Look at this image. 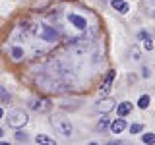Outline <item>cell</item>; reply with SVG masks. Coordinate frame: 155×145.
<instances>
[{"mask_svg":"<svg viewBox=\"0 0 155 145\" xmlns=\"http://www.w3.org/2000/svg\"><path fill=\"white\" fill-rule=\"evenodd\" d=\"M51 124H52V128H54L58 134H62L64 137H70V135H72V124H70V120L60 118V116H52Z\"/></svg>","mask_w":155,"mask_h":145,"instance_id":"obj_1","label":"cell"},{"mask_svg":"<svg viewBox=\"0 0 155 145\" xmlns=\"http://www.w3.org/2000/svg\"><path fill=\"white\" fill-rule=\"evenodd\" d=\"M8 124L12 126V128H23V126L27 124V114L23 112V110H12V112L8 114Z\"/></svg>","mask_w":155,"mask_h":145,"instance_id":"obj_2","label":"cell"},{"mask_svg":"<svg viewBox=\"0 0 155 145\" xmlns=\"http://www.w3.org/2000/svg\"><path fill=\"white\" fill-rule=\"evenodd\" d=\"M113 108H114V101L113 99H103V101H99V105H97V110H99L101 114H109Z\"/></svg>","mask_w":155,"mask_h":145,"instance_id":"obj_3","label":"cell"},{"mask_svg":"<svg viewBox=\"0 0 155 145\" xmlns=\"http://www.w3.org/2000/svg\"><path fill=\"white\" fill-rule=\"evenodd\" d=\"M68 19H70L72 23H74V25L78 27V29H81V31H84V29L87 27V23H85V19L81 18V16H76V14H70V16H68Z\"/></svg>","mask_w":155,"mask_h":145,"instance_id":"obj_4","label":"cell"},{"mask_svg":"<svg viewBox=\"0 0 155 145\" xmlns=\"http://www.w3.org/2000/svg\"><path fill=\"white\" fill-rule=\"evenodd\" d=\"M113 79H114V70H109V74H107L105 81H103V85H101V93H109V89H110V83H113Z\"/></svg>","mask_w":155,"mask_h":145,"instance_id":"obj_5","label":"cell"},{"mask_svg":"<svg viewBox=\"0 0 155 145\" xmlns=\"http://www.w3.org/2000/svg\"><path fill=\"white\" fill-rule=\"evenodd\" d=\"M124 128H126V120H122V118L114 120V122L110 124V130H113L114 134H120V132H124Z\"/></svg>","mask_w":155,"mask_h":145,"instance_id":"obj_6","label":"cell"},{"mask_svg":"<svg viewBox=\"0 0 155 145\" xmlns=\"http://www.w3.org/2000/svg\"><path fill=\"white\" fill-rule=\"evenodd\" d=\"M130 112H132V105H130V103H122L118 106V116H120V118H124V116L130 114Z\"/></svg>","mask_w":155,"mask_h":145,"instance_id":"obj_7","label":"cell"},{"mask_svg":"<svg viewBox=\"0 0 155 145\" xmlns=\"http://www.w3.org/2000/svg\"><path fill=\"white\" fill-rule=\"evenodd\" d=\"M113 8L120 10V12H128V4L124 0H113Z\"/></svg>","mask_w":155,"mask_h":145,"instance_id":"obj_8","label":"cell"},{"mask_svg":"<svg viewBox=\"0 0 155 145\" xmlns=\"http://www.w3.org/2000/svg\"><path fill=\"white\" fill-rule=\"evenodd\" d=\"M109 126H110V120H109V116H105V118L97 124V130H99V132H103V130H107Z\"/></svg>","mask_w":155,"mask_h":145,"instance_id":"obj_9","label":"cell"},{"mask_svg":"<svg viewBox=\"0 0 155 145\" xmlns=\"http://www.w3.org/2000/svg\"><path fill=\"white\" fill-rule=\"evenodd\" d=\"M37 141L41 143V145H54V139L45 137V135H37Z\"/></svg>","mask_w":155,"mask_h":145,"instance_id":"obj_10","label":"cell"},{"mask_svg":"<svg viewBox=\"0 0 155 145\" xmlns=\"http://www.w3.org/2000/svg\"><path fill=\"white\" fill-rule=\"evenodd\" d=\"M138 106H140V108H147V106H149V97H147V95L140 97V101H138Z\"/></svg>","mask_w":155,"mask_h":145,"instance_id":"obj_11","label":"cell"},{"mask_svg":"<svg viewBox=\"0 0 155 145\" xmlns=\"http://www.w3.org/2000/svg\"><path fill=\"white\" fill-rule=\"evenodd\" d=\"M143 143H147V145H153L155 143V134H143Z\"/></svg>","mask_w":155,"mask_h":145,"instance_id":"obj_12","label":"cell"},{"mask_svg":"<svg viewBox=\"0 0 155 145\" xmlns=\"http://www.w3.org/2000/svg\"><path fill=\"white\" fill-rule=\"evenodd\" d=\"M0 99H2L4 103H8V101H10V97H8V93H6V89H4V87H0Z\"/></svg>","mask_w":155,"mask_h":145,"instance_id":"obj_13","label":"cell"},{"mask_svg":"<svg viewBox=\"0 0 155 145\" xmlns=\"http://www.w3.org/2000/svg\"><path fill=\"white\" fill-rule=\"evenodd\" d=\"M143 45H145V48H147V50H153V41H151L149 37L143 39Z\"/></svg>","mask_w":155,"mask_h":145,"instance_id":"obj_14","label":"cell"},{"mask_svg":"<svg viewBox=\"0 0 155 145\" xmlns=\"http://www.w3.org/2000/svg\"><path fill=\"white\" fill-rule=\"evenodd\" d=\"M142 130H143V124H134L132 128H130V132H132V134H138V132H142Z\"/></svg>","mask_w":155,"mask_h":145,"instance_id":"obj_15","label":"cell"},{"mask_svg":"<svg viewBox=\"0 0 155 145\" xmlns=\"http://www.w3.org/2000/svg\"><path fill=\"white\" fill-rule=\"evenodd\" d=\"M12 56L16 58V60H19V58H21V48H14V50H12Z\"/></svg>","mask_w":155,"mask_h":145,"instance_id":"obj_16","label":"cell"},{"mask_svg":"<svg viewBox=\"0 0 155 145\" xmlns=\"http://www.w3.org/2000/svg\"><path fill=\"white\" fill-rule=\"evenodd\" d=\"M132 56H134V60H138L140 54H138V48H132Z\"/></svg>","mask_w":155,"mask_h":145,"instance_id":"obj_17","label":"cell"},{"mask_svg":"<svg viewBox=\"0 0 155 145\" xmlns=\"http://www.w3.org/2000/svg\"><path fill=\"white\" fill-rule=\"evenodd\" d=\"M18 139L19 141H25V134H18Z\"/></svg>","mask_w":155,"mask_h":145,"instance_id":"obj_18","label":"cell"},{"mask_svg":"<svg viewBox=\"0 0 155 145\" xmlns=\"http://www.w3.org/2000/svg\"><path fill=\"white\" fill-rule=\"evenodd\" d=\"M107 145H124V143H120V141H114V143H107Z\"/></svg>","mask_w":155,"mask_h":145,"instance_id":"obj_19","label":"cell"},{"mask_svg":"<svg viewBox=\"0 0 155 145\" xmlns=\"http://www.w3.org/2000/svg\"><path fill=\"white\" fill-rule=\"evenodd\" d=\"M2 114H4V112H2V108H0V118H2Z\"/></svg>","mask_w":155,"mask_h":145,"instance_id":"obj_20","label":"cell"},{"mask_svg":"<svg viewBox=\"0 0 155 145\" xmlns=\"http://www.w3.org/2000/svg\"><path fill=\"white\" fill-rule=\"evenodd\" d=\"M0 137H2V128H0Z\"/></svg>","mask_w":155,"mask_h":145,"instance_id":"obj_21","label":"cell"},{"mask_svg":"<svg viewBox=\"0 0 155 145\" xmlns=\"http://www.w3.org/2000/svg\"><path fill=\"white\" fill-rule=\"evenodd\" d=\"M0 145H10V143H0Z\"/></svg>","mask_w":155,"mask_h":145,"instance_id":"obj_22","label":"cell"},{"mask_svg":"<svg viewBox=\"0 0 155 145\" xmlns=\"http://www.w3.org/2000/svg\"><path fill=\"white\" fill-rule=\"evenodd\" d=\"M89 145H97V143H89Z\"/></svg>","mask_w":155,"mask_h":145,"instance_id":"obj_23","label":"cell"}]
</instances>
